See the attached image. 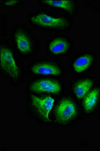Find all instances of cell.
I'll use <instances>...</instances> for the list:
<instances>
[{"instance_id": "6da1fadb", "label": "cell", "mask_w": 100, "mask_h": 151, "mask_svg": "<svg viewBox=\"0 0 100 151\" xmlns=\"http://www.w3.org/2000/svg\"><path fill=\"white\" fill-rule=\"evenodd\" d=\"M0 75L11 87H17L26 80L24 64L12 44L1 40L0 45Z\"/></svg>"}, {"instance_id": "7a4b0ae2", "label": "cell", "mask_w": 100, "mask_h": 151, "mask_svg": "<svg viewBox=\"0 0 100 151\" xmlns=\"http://www.w3.org/2000/svg\"><path fill=\"white\" fill-rule=\"evenodd\" d=\"M27 21L34 29L54 32L69 31L74 26L71 17L56 14L44 8L30 13L28 16Z\"/></svg>"}, {"instance_id": "3957f363", "label": "cell", "mask_w": 100, "mask_h": 151, "mask_svg": "<svg viewBox=\"0 0 100 151\" xmlns=\"http://www.w3.org/2000/svg\"><path fill=\"white\" fill-rule=\"evenodd\" d=\"M11 44L18 55L28 59L38 53L39 41L26 24H16L11 30Z\"/></svg>"}, {"instance_id": "277c9868", "label": "cell", "mask_w": 100, "mask_h": 151, "mask_svg": "<svg viewBox=\"0 0 100 151\" xmlns=\"http://www.w3.org/2000/svg\"><path fill=\"white\" fill-rule=\"evenodd\" d=\"M81 110L77 100L71 94L62 96L55 103L52 111L51 123L59 127L73 126L79 121Z\"/></svg>"}, {"instance_id": "5b68a950", "label": "cell", "mask_w": 100, "mask_h": 151, "mask_svg": "<svg viewBox=\"0 0 100 151\" xmlns=\"http://www.w3.org/2000/svg\"><path fill=\"white\" fill-rule=\"evenodd\" d=\"M53 96L28 93L26 112L30 118L41 124H51L52 111L55 105Z\"/></svg>"}, {"instance_id": "8992f818", "label": "cell", "mask_w": 100, "mask_h": 151, "mask_svg": "<svg viewBox=\"0 0 100 151\" xmlns=\"http://www.w3.org/2000/svg\"><path fill=\"white\" fill-rule=\"evenodd\" d=\"M65 89L64 83L59 78L39 77L29 81L27 86L28 93L61 96Z\"/></svg>"}, {"instance_id": "52a82bcc", "label": "cell", "mask_w": 100, "mask_h": 151, "mask_svg": "<svg viewBox=\"0 0 100 151\" xmlns=\"http://www.w3.org/2000/svg\"><path fill=\"white\" fill-rule=\"evenodd\" d=\"M30 75L34 77H64L66 75L65 67L61 62L53 59L41 58L33 60L27 65Z\"/></svg>"}, {"instance_id": "ba28073f", "label": "cell", "mask_w": 100, "mask_h": 151, "mask_svg": "<svg viewBox=\"0 0 100 151\" xmlns=\"http://www.w3.org/2000/svg\"><path fill=\"white\" fill-rule=\"evenodd\" d=\"M74 41L69 35H56L46 43L47 55L54 58H61L70 55L74 50Z\"/></svg>"}, {"instance_id": "9c48e42d", "label": "cell", "mask_w": 100, "mask_h": 151, "mask_svg": "<svg viewBox=\"0 0 100 151\" xmlns=\"http://www.w3.org/2000/svg\"><path fill=\"white\" fill-rule=\"evenodd\" d=\"M40 5L50 10L60 12L69 17L78 15L79 4L76 0H40Z\"/></svg>"}, {"instance_id": "30bf717a", "label": "cell", "mask_w": 100, "mask_h": 151, "mask_svg": "<svg viewBox=\"0 0 100 151\" xmlns=\"http://www.w3.org/2000/svg\"><path fill=\"white\" fill-rule=\"evenodd\" d=\"M96 61L97 55L93 52H82L71 59L69 69L74 74L82 75L91 70Z\"/></svg>"}, {"instance_id": "8fae6325", "label": "cell", "mask_w": 100, "mask_h": 151, "mask_svg": "<svg viewBox=\"0 0 100 151\" xmlns=\"http://www.w3.org/2000/svg\"><path fill=\"white\" fill-rule=\"evenodd\" d=\"M96 79L90 77H81L73 79L70 85L71 95L81 101L95 86Z\"/></svg>"}, {"instance_id": "7c38bea8", "label": "cell", "mask_w": 100, "mask_h": 151, "mask_svg": "<svg viewBox=\"0 0 100 151\" xmlns=\"http://www.w3.org/2000/svg\"><path fill=\"white\" fill-rule=\"evenodd\" d=\"M81 110L86 115L93 114L100 104V86L94 87L81 100Z\"/></svg>"}, {"instance_id": "4fadbf2b", "label": "cell", "mask_w": 100, "mask_h": 151, "mask_svg": "<svg viewBox=\"0 0 100 151\" xmlns=\"http://www.w3.org/2000/svg\"><path fill=\"white\" fill-rule=\"evenodd\" d=\"M25 1H7L3 0L1 1L0 4L3 7L4 9H15L22 6L24 4Z\"/></svg>"}, {"instance_id": "5bb4252c", "label": "cell", "mask_w": 100, "mask_h": 151, "mask_svg": "<svg viewBox=\"0 0 100 151\" xmlns=\"http://www.w3.org/2000/svg\"><path fill=\"white\" fill-rule=\"evenodd\" d=\"M0 29H1V35L4 36L7 34L8 30V18L5 14H2L1 15L0 20Z\"/></svg>"}]
</instances>
